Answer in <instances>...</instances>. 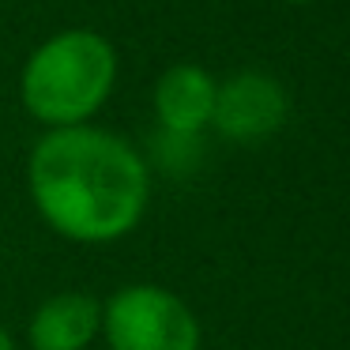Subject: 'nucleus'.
<instances>
[{"label":"nucleus","mask_w":350,"mask_h":350,"mask_svg":"<svg viewBox=\"0 0 350 350\" xmlns=\"http://www.w3.org/2000/svg\"><path fill=\"white\" fill-rule=\"evenodd\" d=\"M102 332V301L83 290H64L31 317L34 350H87Z\"/></svg>","instance_id":"obj_5"},{"label":"nucleus","mask_w":350,"mask_h":350,"mask_svg":"<svg viewBox=\"0 0 350 350\" xmlns=\"http://www.w3.org/2000/svg\"><path fill=\"white\" fill-rule=\"evenodd\" d=\"M109 350H200V324L177 294L151 282L124 286L102 305Z\"/></svg>","instance_id":"obj_3"},{"label":"nucleus","mask_w":350,"mask_h":350,"mask_svg":"<svg viewBox=\"0 0 350 350\" xmlns=\"http://www.w3.org/2000/svg\"><path fill=\"white\" fill-rule=\"evenodd\" d=\"M294 4H297V0H294Z\"/></svg>","instance_id":"obj_8"},{"label":"nucleus","mask_w":350,"mask_h":350,"mask_svg":"<svg viewBox=\"0 0 350 350\" xmlns=\"http://www.w3.org/2000/svg\"><path fill=\"white\" fill-rule=\"evenodd\" d=\"M215 79L196 64H177L154 87V113L177 136L200 132L215 117Z\"/></svg>","instance_id":"obj_6"},{"label":"nucleus","mask_w":350,"mask_h":350,"mask_svg":"<svg viewBox=\"0 0 350 350\" xmlns=\"http://www.w3.org/2000/svg\"><path fill=\"white\" fill-rule=\"evenodd\" d=\"M27 181L42 219L83 245H106L136 230L151 196V177L132 144L94 124L42 136L27 162Z\"/></svg>","instance_id":"obj_1"},{"label":"nucleus","mask_w":350,"mask_h":350,"mask_svg":"<svg viewBox=\"0 0 350 350\" xmlns=\"http://www.w3.org/2000/svg\"><path fill=\"white\" fill-rule=\"evenodd\" d=\"M286 117V98L267 76L245 72L234 76L215 94V117L211 121L226 132L230 139H260L275 132Z\"/></svg>","instance_id":"obj_4"},{"label":"nucleus","mask_w":350,"mask_h":350,"mask_svg":"<svg viewBox=\"0 0 350 350\" xmlns=\"http://www.w3.org/2000/svg\"><path fill=\"white\" fill-rule=\"evenodd\" d=\"M117 79V53L94 31H64L31 53L19 79L23 106L49 129L87 124L109 98Z\"/></svg>","instance_id":"obj_2"},{"label":"nucleus","mask_w":350,"mask_h":350,"mask_svg":"<svg viewBox=\"0 0 350 350\" xmlns=\"http://www.w3.org/2000/svg\"><path fill=\"white\" fill-rule=\"evenodd\" d=\"M0 350H16V342H12V335H8L4 324H0Z\"/></svg>","instance_id":"obj_7"}]
</instances>
